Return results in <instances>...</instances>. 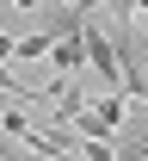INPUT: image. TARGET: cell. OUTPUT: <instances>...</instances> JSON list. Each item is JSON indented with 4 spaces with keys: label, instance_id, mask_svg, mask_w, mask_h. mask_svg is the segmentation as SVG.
Returning <instances> with one entry per match:
<instances>
[{
    "label": "cell",
    "instance_id": "1",
    "mask_svg": "<svg viewBox=\"0 0 148 161\" xmlns=\"http://www.w3.org/2000/svg\"><path fill=\"white\" fill-rule=\"evenodd\" d=\"M124 99H130L124 87H117V93H99V99H86V105H80L68 124H74L86 142H111L117 130H124Z\"/></svg>",
    "mask_w": 148,
    "mask_h": 161
},
{
    "label": "cell",
    "instance_id": "2",
    "mask_svg": "<svg viewBox=\"0 0 148 161\" xmlns=\"http://www.w3.org/2000/svg\"><path fill=\"white\" fill-rule=\"evenodd\" d=\"M86 68L99 75V93H117L124 87V56H117V37L99 31V19H86Z\"/></svg>",
    "mask_w": 148,
    "mask_h": 161
},
{
    "label": "cell",
    "instance_id": "3",
    "mask_svg": "<svg viewBox=\"0 0 148 161\" xmlns=\"http://www.w3.org/2000/svg\"><path fill=\"white\" fill-rule=\"evenodd\" d=\"M49 62H56V75H80V68H86V25H80V31H68V37H56Z\"/></svg>",
    "mask_w": 148,
    "mask_h": 161
},
{
    "label": "cell",
    "instance_id": "4",
    "mask_svg": "<svg viewBox=\"0 0 148 161\" xmlns=\"http://www.w3.org/2000/svg\"><path fill=\"white\" fill-rule=\"evenodd\" d=\"M49 50H56V31L43 25V31H31V37H19V43H13V62H43Z\"/></svg>",
    "mask_w": 148,
    "mask_h": 161
},
{
    "label": "cell",
    "instance_id": "5",
    "mask_svg": "<svg viewBox=\"0 0 148 161\" xmlns=\"http://www.w3.org/2000/svg\"><path fill=\"white\" fill-rule=\"evenodd\" d=\"M13 43H19V37H6V31H0V62H13Z\"/></svg>",
    "mask_w": 148,
    "mask_h": 161
},
{
    "label": "cell",
    "instance_id": "6",
    "mask_svg": "<svg viewBox=\"0 0 148 161\" xmlns=\"http://www.w3.org/2000/svg\"><path fill=\"white\" fill-rule=\"evenodd\" d=\"M13 6H25V13H37V6H43V0H13Z\"/></svg>",
    "mask_w": 148,
    "mask_h": 161
},
{
    "label": "cell",
    "instance_id": "7",
    "mask_svg": "<svg viewBox=\"0 0 148 161\" xmlns=\"http://www.w3.org/2000/svg\"><path fill=\"white\" fill-rule=\"evenodd\" d=\"M80 13H99V0H80Z\"/></svg>",
    "mask_w": 148,
    "mask_h": 161
},
{
    "label": "cell",
    "instance_id": "8",
    "mask_svg": "<svg viewBox=\"0 0 148 161\" xmlns=\"http://www.w3.org/2000/svg\"><path fill=\"white\" fill-rule=\"evenodd\" d=\"M0 155H19V149H6V142H0Z\"/></svg>",
    "mask_w": 148,
    "mask_h": 161
}]
</instances>
